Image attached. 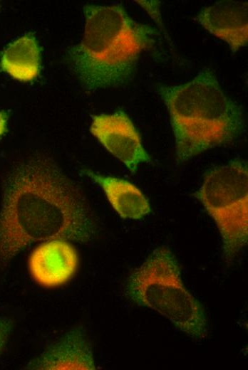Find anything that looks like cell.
<instances>
[{
	"label": "cell",
	"instance_id": "cell-1",
	"mask_svg": "<svg viewBox=\"0 0 248 370\" xmlns=\"http://www.w3.org/2000/svg\"><path fill=\"white\" fill-rule=\"evenodd\" d=\"M95 233L84 196L50 159L27 160L6 175L0 211V264L33 243L63 239L88 243Z\"/></svg>",
	"mask_w": 248,
	"mask_h": 370
},
{
	"label": "cell",
	"instance_id": "cell-2",
	"mask_svg": "<svg viewBox=\"0 0 248 370\" xmlns=\"http://www.w3.org/2000/svg\"><path fill=\"white\" fill-rule=\"evenodd\" d=\"M156 90L169 113L177 164L230 144L244 131L242 106L227 96L208 68L183 84H158Z\"/></svg>",
	"mask_w": 248,
	"mask_h": 370
},
{
	"label": "cell",
	"instance_id": "cell-3",
	"mask_svg": "<svg viewBox=\"0 0 248 370\" xmlns=\"http://www.w3.org/2000/svg\"><path fill=\"white\" fill-rule=\"evenodd\" d=\"M80 43L69 49L71 64L89 90L130 81L141 53L153 48L157 31L133 19L120 5L87 4Z\"/></svg>",
	"mask_w": 248,
	"mask_h": 370
},
{
	"label": "cell",
	"instance_id": "cell-4",
	"mask_svg": "<svg viewBox=\"0 0 248 370\" xmlns=\"http://www.w3.org/2000/svg\"><path fill=\"white\" fill-rule=\"evenodd\" d=\"M127 292L136 304L156 311L190 337H207L205 310L185 287L176 258L167 246L155 248L133 271Z\"/></svg>",
	"mask_w": 248,
	"mask_h": 370
},
{
	"label": "cell",
	"instance_id": "cell-5",
	"mask_svg": "<svg viewBox=\"0 0 248 370\" xmlns=\"http://www.w3.org/2000/svg\"><path fill=\"white\" fill-rule=\"evenodd\" d=\"M195 197L216 223L224 260L230 263L248 240V169L237 159L210 169Z\"/></svg>",
	"mask_w": 248,
	"mask_h": 370
},
{
	"label": "cell",
	"instance_id": "cell-6",
	"mask_svg": "<svg viewBox=\"0 0 248 370\" xmlns=\"http://www.w3.org/2000/svg\"><path fill=\"white\" fill-rule=\"evenodd\" d=\"M90 131L131 173H135L140 164L151 162L138 130L125 112L93 116Z\"/></svg>",
	"mask_w": 248,
	"mask_h": 370
},
{
	"label": "cell",
	"instance_id": "cell-7",
	"mask_svg": "<svg viewBox=\"0 0 248 370\" xmlns=\"http://www.w3.org/2000/svg\"><path fill=\"white\" fill-rule=\"evenodd\" d=\"M78 263L77 253L68 240L52 239L32 251L29 269L38 285L53 288L66 283L75 274Z\"/></svg>",
	"mask_w": 248,
	"mask_h": 370
},
{
	"label": "cell",
	"instance_id": "cell-8",
	"mask_svg": "<svg viewBox=\"0 0 248 370\" xmlns=\"http://www.w3.org/2000/svg\"><path fill=\"white\" fill-rule=\"evenodd\" d=\"M195 20L211 35L226 42L232 53L248 44L247 1H217L202 8Z\"/></svg>",
	"mask_w": 248,
	"mask_h": 370
},
{
	"label": "cell",
	"instance_id": "cell-9",
	"mask_svg": "<svg viewBox=\"0 0 248 370\" xmlns=\"http://www.w3.org/2000/svg\"><path fill=\"white\" fill-rule=\"evenodd\" d=\"M30 369L93 370L96 369L85 329L75 327L31 362Z\"/></svg>",
	"mask_w": 248,
	"mask_h": 370
},
{
	"label": "cell",
	"instance_id": "cell-10",
	"mask_svg": "<svg viewBox=\"0 0 248 370\" xmlns=\"http://www.w3.org/2000/svg\"><path fill=\"white\" fill-rule=\"evenodd\" d=\"M83 172L102 188L109 203L121 218L139 220L150 213L149 200L133 184L89 170Z\"/></svg>",
	"mask_w": 248,
	"mask_h": 370
},
{
	"label": "cell",
	"instance_id": "cell-11",
	"mask_svg": "<svg viewBox=\"0 0 248 370\" xmlns=\"http://www.w3.org/2000/svg\"><path fill=\"white\" fill-rule=\"evenodd\" d=\"M40 63V48L35 37L30 34L9 44L0 60L2 70L23 82L31 81L38 76Z\"/></svg>",
	"mask_w": 248,
	"mask_h": 370
},
{
	"label": "cell",
	"instance_id": "cell-12",
	"mask_svg": "<svg viewBox=\"0 0 248 370\" xmlns=\"http://www.w3.org/2000/svg\"><path fill=\"white\" fill-rule=\"evenodd\" d=\"M142 8H143L148 15L155 21L161 31L165 34L163 21L160 13L161 1H135Z\"/></svg>",
	"mask_w": 248,
	"mask_h": 370
},
{
	"label": "cell",
	"instance_id": "cell-13",
	"mask_svg": "<svg viewBox=\"0 0 248 370\" xmlns=\"http://www.w3.org/2000/svg\"><path fill=\"white\" fill-rule=\"evenodd\" d=\"M13 327V322L8 318L0 319V352H1L6 339Z\"/></svg>",
	"mask_w": 248,
	"mask_h": 370
},
{
	"label": "cell",
	"instance_id": "cell-14",
	"mask_svg": "<svg viewBox=\"0 0 248 370\" xmlns=\"http://www.w3.org/2000/svg\"><path fill=\"white\" fill-rule=\"evenodd\" d=\"M7 123V115L5 112L0 111V136L6 131Z\"/></svg>",
	"mask_w": 248,
	"mask_h": 370
}]
</instances>
